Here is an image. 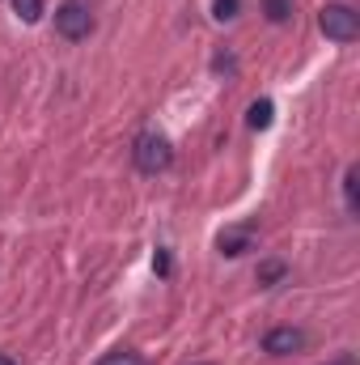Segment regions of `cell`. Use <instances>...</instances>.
Here are the masks:
<instances>
[{"label": "cell", "mask_w": 360, "mask_h": 365, "mask_svg": "<svg viewBox=\"0 0 360 365\" xmlns=\"http://www.w3.org/2000/svg\"><path fill=\"white\" fill-rule=\"evenodd\" d=\"M132 162H136L140 175H162V170L174 166V149L162 132H140L132 140Z\"/></svg>", "instance_id": "6da1fadb"}, {"label": "cell", "mask_w": 360, "mask_h": 365, "mask_svg": "<svg viewBox=\"0 0 360 365\" xmlns=\"http://www.w3.org/2000/svg\"><path fill=\"white\" fill-rule=\"evenodd\" d=\"M318 30L331 38V43H356L360 38V17L352 4H322L318 13Z\"/></svg>", "instance_id": "7a4b0ae2"}, {"label": "cell", "mask_w": 360, "mask_h": 365, "mask_svg": "<svg viewBox=\"0 0 360 365\" xmlns=\"http://www.w3.org/2000/svg\"><path fill=\"white\" fill-rule=\"evenodd\" d=\"M55 34L64 38V43H85L93 34V13L85 0H64L60 9H55Z\"/></svg>", "instance_id": "3957f363"}, {"label": "cell", "mask_w": 360, "mask_h": 365, "mask_svg": "<svg viewBox=\"0 0 360 365\" xmlns=\"http://www.w3.org/2000/svg\"><path fill=\"white\" fill-rule=\"evenodd\" d=\"M301 349H305V331L301 327H271L263 336V353L268 357H292Z\"/></svg>", "instance_id": "277c9868"}, {"label": "cell", "mask_w": 360, "mask_h": 365, "mask_svg": "<svg viewBox=\"0 0 360 365\" xmlns=\"http://www.w3.org/2000/svg\"><path fill=\"white\" fill-rule=\"evenodd\" d=\"M255 242H259V230H255V225H229V230H221V238H216L221 255H229V259L255 251Z\"/></svg>", "instance_id": "5b68a950"}, {"label": "cell", "mask_w": 360, "mask_h": 365, "mask_svg": "<svg viewBox=\"0 0 360 365\" xmlns=\"http://www.w3.org/2000/svg\"><path fill=\"white\" fill-rule=\"evenodd\" d=\"M344 204H348V217H360V170L356 166L344 170Z\"/></svg>", "instance_id": "8992f818"}, {"label": "cell", "mask_w": 360, "mask_h": 365, "mask_svg": "<svg viewBox=\"0 0 360 365\" xmlns=\"http://www.w3.org/2000/svg\"><path fill=\"white\" fill-rule=\"evenodd\" d=\"M271 98H259V102H250V115H246V123L255 128V132H263V128H271Z\"/></svg>", "instance_id": "52a82bcc"}, {"label": "cell", "mask_w": 360, "mask_h": 365, "mask_svg": "<svg viewBox=\"0 0 360 365\" xmlns=\"http://www.w3.org/2000/svg\"><path fill=\"white\" fill-rule=\"evenodd\" d=\"M284 276H288V264H284V259H263V264H259V284H280V280H284Z\"/></svg>", "instance_id": "ba28073f"}, {"label": "cell", "mask_w": 360, "mask_h": 365, "mask_svg": "<svg viewBox=\"0 0 360 365\" xmlns=\"http://www.w3.org/2000/svg\"><path fill=\"white\" fill-rule=\"evenodd\" d=\"M263 13H268V21L284 26V21L292 17V0H263Z\"/></svg>", "instance_id": "9c48e42d"}, {"label": "cell", "mask_w": 360, "mask_h": 365, "mask_svg": "<svg viewBox=\"0 0 360 365\" xmlns=\"http://www.w3.org/2000/svg\"><path fill=\"white\" fill-rule=\"evenodd\" d=\"M97 365H149V361L140 353H132V349H115V353H106Z\"/></svg>", "instance_id": "30bf717a"}, {"label": "cell", "mask_w": 360, "mask_h": 365, "mask_svg": "<svg viewBox=\"0 0 360 365\" xmlns=\"http://www.w3.org/2000/svg\"><path fill=\"white\" fill-rule=\"evenodd\" d=\"M13 9H17L21 21H38L43 17V0H13Z\"/></svg>", "instance_id": "8fae6325"}, {"label": "cell", "mask_w": 360, "mask_h": 365, "mask_svg": "<svg viewBox=\"0 0 360 365\" xmlns=\"http://www.w3.org/2000/svg\"><path fill=\"white\" fill-rule=\"evenodd\" d=\"M238 9H242V0H216V4H212V17H216V21H233Z\"/></svg>", "instance_id": "7c38bea8"}, {"label": "cell", "mask_w": 360, "mask_h": 365, "mask_svg": "<svg viewBox=\"0 0 360 365\" xmlns=\"http://www.w3.org/2000/svg\"><path fill=\"white\" fill-rule=\"evenodd\" d=\"M153 268H157V276H170V251H166V247H157V255H153Z\"/></svg>", "instance_id": "4fadbf2b"}, {"label": "cell", "mask_w": 360, "mask_h": 365, "mask_svg": "<svg viewBox=\"0 0 360 365\" xmlns=\"http://www.w3.org/2000/svg\"><path fill=\"white\" fill-rule=\"evenodd\" d=\"M327 365H356V357H352V353H344V357H335V361H327Z\"/></svg>", "instance_id": "5bb4252c"}, {"label": "cell", "mask_w": 360, "mask_h": 365, "mask_svg": "<svg viewBox=\"0 0 360 365\" xmlns=\"http://www.w3.org/2000/svg\"><path fill=\"white\" fill-rule=\"evenodd\" d=\"M0 365H17V361H13V357H4V353H0Z\"/></svg>", "instance_id": "9a60e30c"}]
</instances>
